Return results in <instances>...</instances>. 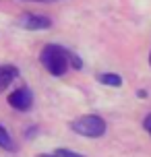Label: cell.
<instances>
[{
  "instance_id": "cell-1",
  "label": "cell",
  "mask_w": 151,
  "mask_h": 157,
  "mask_svg": "<svg viewBox=\"0 0 151 157\" xmlns=\"http://www.w3.org/2000/svg\"><path fill=\"white\" fill-rule=\"evenodd\" d=\"M40 60L44 68L52 75V77H62L64 72L71 68V60H68V50L58 44H48L41 48Z\"/></svg>"
},
{
  "instance_id": "cell-3",
  "label": "cell",
  "mask_w": 151,
  "mask_h": 157,
  "mask_svg": "<svg viewBox=\"0 0 151 157\" xmlns=\"http://www.w3.org/2000/svg\"><path fill=\"white\" fill-rule=\"evenodd\" d=\"M17 25L29 31H41V29L52 27V19L46 15H37V13H23L17 17Z\"/></svg>"
},
{
  "instance_id": "cell-2",
  "label": "cell",
  "mask_w": 151,
  "mask_h": 157,
  "mask_svg": "<svg viewBox=\"0 0 151 157\" xmlns=\"http://www.w3.org/2000/svg\"><path fill=\"white\" fill-rule=\"evenodd\" d=\"M71 128L81 136H87V139H99L106 132V120L97 114H87V116H81L77 120H72Z\"/></svg>"
},
{
  "instance_id": "cell-6",
  "label": "cell",
  "mask_w": 151,
  "mask_h": 157,
  "mask_svg": "<svg viewBox=\"0 0 151 157\" xmlns=\"http://www.w3.org/2000/svg\"><path fill=\"white\" fill-rule=\"evenodd\" d=\"M97 81L103 83V85H108V87H120L122 85V77L116 75V72H102V75H97Z\"/></svg>"
},
{
  "instance_id": "cell-10",
  "label": "cell",
  "mask_w": 151,
  "mask_h": 157,
  "mask_svg": "<svg viewBox=\"0 0 151 157\" xmlns=\"http://www.w3.org/2000/svg\"><path fill=\"white\" fill-rule=\"evenodd\" d=\"M143 126H145V130L151 134V114L149 116H145V120H143Z\"/></svg>"
},
{
  "instance_id": "cell-7",
  "label": "cell",
  "mask_w": 151,
  "mask_h": 157,
  "mask_svg": "<svg viewBox=\"0 0 151 157\" xmlns=\"http://www.w3.org/2000/svg\"><path fill=\"white\" fill-rule=\"evenodd\" d=\"M40 157H85V155L71 149H56V151H50V153H41Z\"/></svg>"
},
{
  "instance_id": "cell-5",
  "label": "cell",
  "mask_w": 151,
  "mask_h": 157,
  "mask_svg": "<svg viewBox=\"0 0 151 157\" xmlns=\"http://www.w3.org/2000/svg\"><path fill=\"white\" fill-rule=\"evenodd\" d=\"M19 77V68L13 64H0V93Z\"/></svg>"
},
{
  "instance_id": "cell-11",
  "label": "cell",
  "mask_w": 151,
  "mask_h": 157,
  "mask_svg": "<svg viewBox=\"0 0 151 157\" xmlns=\"http://www.w3.org/2000/svg\"><path fill=\"white\" fill-rule=\"evenodd\" d=\"M149 64H151V52H149Z\"/></svg>"
},
{
  "instance_id": "cell-8",
  "label": "cell",
  "mask_w": 151,
  "mask_h": 157,
  "mask_svg": "<svg viewBox=\"0 0 151 157\" xmlns=\"http://www.w3.org/2000/svg\"><path fill=\"white\" fill-rule=\"evenodd\" d=\"M0 147H2V149H8V151L15 149V145H13V139H10V134H8V130H6V128H4L2 124H0Z\"/></svg>"
},
{
  "instance_id": "cell-4",
  "label": "cell",
  "mask_w": 151,
  "mask_h": 157,
  "mask_svg": "<svg viewBox=\"0 0 151 157\" xmlns=\"http://www.w3.org/2000/svg\"><path fill=\"white\" fill-rule=\"evenodd\" d=\"M8 105L17 112H29L33 105V93L29 87H19L13 93H8Z\"/></svg>"
},
{
  "instance_id": "cell-9",
  "label": "cell",
  "mask_w": 151,
  "mask_h": 157,
  "mask_svg": "<svg viewBox=\"0 0 151 157\" xmlns=\"http://www.w3.org/2000/svg\"><path fill=\"white\" fill-rule=\"evenodd\" d=\"M68 60H71V66H72V68H77V71H79L81 66H83L81 58H79L77 54H75V52H68Z\"/></svg>"
}]
</instances>
